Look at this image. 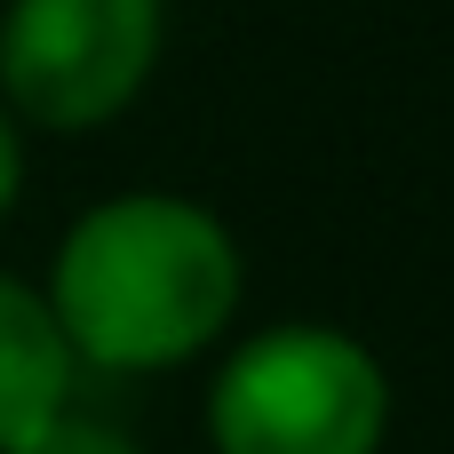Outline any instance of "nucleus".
<instances>
[{
  "label": "nucleus",
  "mask_w": 454,
  "mask_h": 454,
  "mask_svg": "<svg viewBox=\"0 0 454 454\" xmlns=\"http://www.w3.org/2000/svg\"><path fill=\"white\" fill-rule=\"evenodd\" d=\"M239 287H247V263L215 207L184 192H120L64 231L40 303L72 367L160 375L200 359L231 327Z\"/></svg>",
  "instance_id": "1"
},
{
  "label": "nucleus",
  "mask_w": 454,
  "mask_h": 454,
  "mask_svg": "<svg viewBox=\"0 0 454 454\" xmlns=\"http://www.w3.org/2000/svg\"><path fill=\"white\" fill-rule=\"evenodd\" d=\"M391 375L383 359L319 319L247 335L207 383L215 454H383Z\"/></svg>",
  "instance_id": "2"
},
{
  "label": "nucleus",
  "mask_w": 454,
  "mask_h": 454,
  "mask_svg": "<svg viewBox=\"0 0 454 454\" xmlns=\"http://www.w3.org/2000/svg\"><path fill=\"white\" fill-rule=\"evenodd\" d=\"M160 0H8L0 8V104L16 128L96 136L160 72Z\"/></svg>",
  "instance_id": "3"
},
{
  "label": "nucleus",
  "mask_w": 454,
  "mask_h": 454,
  "mask_svg": "<svg viewBox=\"0 0 454 454\" xmlns=\"http://www.w3.org/2000/svg\"><path fill=\"white\" fill-rule=\"evenodd\" d=\"M72 351L40 303V287L0 271V454H16L48 415L72 407Z\"/></svg>",
  "instance_id": "4"
},
{
  "label": "nucleus",
  "mask_w": 454,
  "mask_h": 454,
  "mask_svg": "<svg viewBox=\"0 0 454 454\" xmlns=\"http://www.w3.org/2000/svg\"><path fill=\"white\" fill-rule=\"evenodd\" d=\"M16 454H144L120 423H104V415H80V407H64V415H48L32 439Z\"/></svg>",
  "instance_id": "5"
},
{
  "label": "nucleus",
  "mask_w": 454,
  "mask_h": 454,
  "mask_svg": "<svg viewBox=\"0 0 454 454\" xmlns=\"http://www.w3.org/2000/svg\"><path fill=\"white\" fill-rule=\"evenodd\" d=\"M16 192H24V128H16L8 104H0V215L16 207Z\"/></svg>",
  "instance_id": "6"
}]
</instances>
